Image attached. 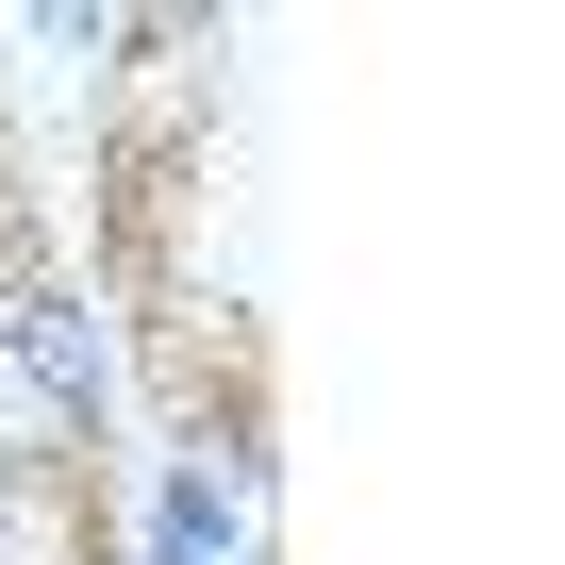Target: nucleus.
Masks as SVG:
<instances>
[{"instance_id":"1","label":"nucleus","mask_w":565,"mask_h":565,"mask_svg":"<svg viewBox=\"0 0 565 565\" xmlns=\"http://www.w3.org/2000/svg\"><path fill=\"white\" fill-rule=\"evenodd\" d=\"M134 565H249V482H216L200 449H167V482H150V548Z\"/></svg>"},{"instance_id":"2","label":"nucleus","mask_w":565,"mask_h":565,"mask_svg":"<svg viewBox=\"0 0 565 565\" xmlns=\"http://www.w3.org/2000/svg\"><path fill=\"white\" fill-rule=\"evenodd\" d=\"M34 34H51L67 67H100V51H117V0H34Z\"/></svg>"}]
</instances>
